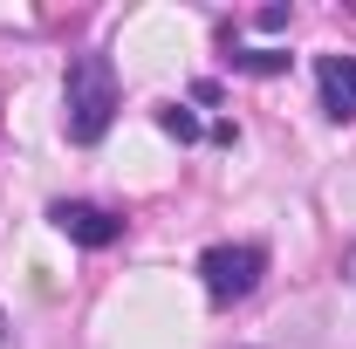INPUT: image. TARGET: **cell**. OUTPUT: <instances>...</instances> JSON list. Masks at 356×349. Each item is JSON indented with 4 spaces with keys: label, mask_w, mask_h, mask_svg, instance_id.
Instances as JSON below:
<instances>
[{
    "label": "cell",
    "mask_w": 356,
    "mask_h": 349,
    "mask_svg": "<svg viewBox=\"0 0 356 349\" xmlns=\"http://www.w3.org/2000/svg\"><path fill=\"white\" fill-rule=\"evenodd\" d=\"M165 131H172V137H199V117H192V110H178V103H172V110H165Z\"/></svg>",
    "instance_id": "6"
},
{
    "label": "cell",
    "mask_w": 356,
    "mask_h": 349,
    "mask_svg": "<svg viewBox=\"0 0 356 349\" xmlns=\"http://www.w3.org/2000/svg\"><path fill=\"white\" fill-rule=\"evenodd\" d=\"M315 83H322L329 117H356V55H322L315 62Z\"/></svg>",
    "instance_id": "4"
},
{
    "label": "cell",
    "mask_w": 356,
    "mask_h": 349,
    "mask_svg": "<svg viewBox=\"0 0 356 349\" xmlns=\"http://www.w3.org/2000/svg\"><path fill=\"white\" fill-rule=\"evenodd\" d=\"M261 274H267V254L254 247V240H240V247H206L199 254V281H206V302H247L254 288H261Z\"/></svg>",
    "instance_id": "2"
},
{
    "label": "cell",
    "mask_w": 356,
    "mask_h": 349,
    "mask_svg": "<svg viewBox=\"0 0 356 349\" xmlns=\"http://www.w3.org/2000/svg\"><path fill=\"white\" fill-rule=\"evenodd\" d=\"M48 219H55V233H69L76 247H110V240L124 233V219L103 213V206H89V199H62Z\"/></svg>",
    "instance_id": "3"
},
{
    "label": "cell",
    "mask_w": 356,
    "mask_h": 349,
    "mask_svg": "<svg viewBox=\"0 0 356 349\" xmlns=\"http://www.w3.org/2000/svg\"><path fill=\"white\" fill-rule=\"evenodd\" d=\"M343 274H350V281H356V247H350V261H343Z\"/></svg>",
    "instance_id": "7"
},
{
    "label": "cell",
    "mask_w": 356,
    "mask_h": 349,
    "mask_svg": "<svg viewBox=\"0 0 356 349\" xmlns=\"http://www.w3.org/2000/svg\"><path fill=\"white\" fill-rule=\"evenodd\" d=\"M233 69H247V76H274V69H288V55H281V48H240Z\"/></svg>",
    "instance_id": "5"
},
{
    "label": "cell",
    "mask_w": 356,
    "mask_h": 349,
    "mask_svg": "<svg viewBox=\"0 0 356 349\" xmlns=\"http://www.w3.org/2000/svg\"><path fill=\"white\" fill-rule=\"evenodd\" d=\"M117 117V69L110 55H76L62 76V131L69 144H96Z\"/></svg>",
    "instance_id": "1"
}]
</instances>
